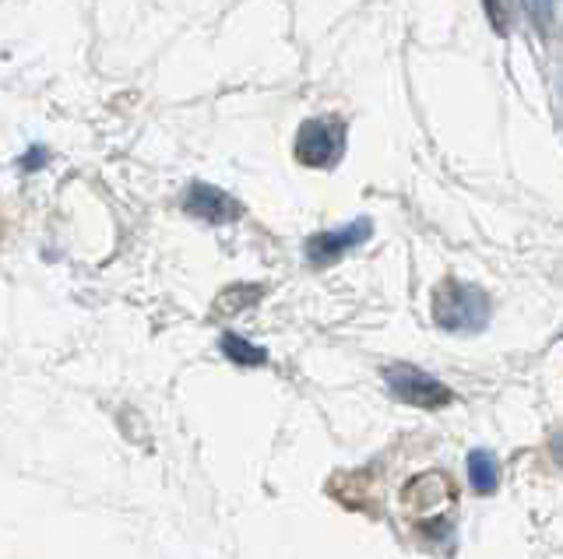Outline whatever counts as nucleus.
Listing matches in <instances>:
<instances>
[{
	"instance_id": "obj_5",
	"label": "nucleus",
	"mask_w": 563,
	"mask_h": 559,
	"mask_svg": "<svg viewBox=\"0 0 563 559\" xmlns=\"http://www.w3.org/2000/svg\"><path fill=\"white\" fill-rule=\"evenodd\" d=\"M184 212L201 222L222 225V222L240 219V201L229 198L225 190L211 187V183H190V190L184 194Z\"/></svg>"
},
{
	"instance_id": "obj_3",
	"label": "nucleus",
	"mask_w": 563,
	"mask_h": 559,
	"mask_svg": "<svg viewBox=\"0 0 563 559\" xmlns=\"http://www.w3.org/2000/svg\"><path fill=\"white\" fill-rule=\"evenodd\" d=\"M384 380L391 394L405 405H416V409H440L451 401V391L444 388L440 380H433L430 373L416 370V366H387Z\"/></svg>"
},
{
	"instance_id": "obj_7",
	"label": "nucleus",
	"mask_w": 563,
	"mask_h": 559,
	"mask_svg": "<svg viewBox=\"0 0 563 559\" xmlns=\"http://www.w3.org/2000/svg\"><path fill=\"white\" fill-rule=\"evenodd\" d=\"M219 348H222V356H225V359H233V362H240V366H264V362H268V353H264L261 345L246 342V338H240V335H222Z\"/></svg>"
},
{
	"instance_id": "obj_4",
	"label": "nucleus",
	"mask_w": 563,
	"mask_h": 559,
	"mask_svg": "<svg viewBox=\"0 0 563 559\" xmlns=\"http://www.w3.org/2000/svg\"><path fill=\"white\" fill-rule=\"evenodd\" d=\"M374 236V222L369 219H356L342 225V230H328V233H317L307 239V260L310 265H331V260L345 257L349 250L363 247V243Z\"/></svg>"
},
{
	"instance_id": "obj_6",
	"label": "nucleus",
	"mask_w": 563,
	"mask_h": 559,
	"mask_svg": "<svg viewBox=\"0 0 563 559\" xmlns=\"http://www.w3.org/2000/svg\"><path fill=\"white\" fill-rule=\"evenodd\" d=\"M468 482L475 493H497V485H500V461L493 458L489 450H472L468 454Z\"/></svg>"
},
{
	"instance_id": "obj_2",
	"label": "nucleus",
	"mask_w": 563,
	"mask_h": 559,
	"mask_svg": "<svg viewBox=\"0 0 563 559\" xmlns=\"http://www.w3.org/2000/svg\"><path fill=\"white\" fill-rule=\"evenodd\" d=\"M345 155V124L334 116H317L296 131V159L313 169H331Z\"/></svg>"
},
{
	"instance_id": "obj_1",
	"label": "nucleus",
	"mask_w": 563,
	"mask_h": 559,
	"mask_svg": "<svg viewBox=\"0 0 563 559\" xmlns=\"http://www.w3.org/2000/svg\"><path fill=\"white\" fill-rule=\"evenodd\" d=\"M433 321L451 335H472L489 324V295L479 286L448 278L433 292Z\"/></svg>"
}]
</instances>
